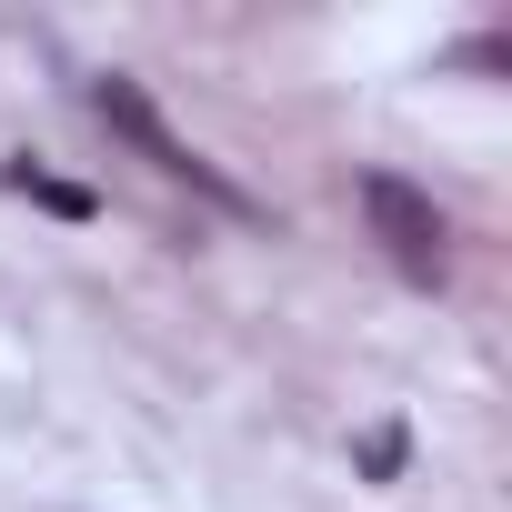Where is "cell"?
Wrapping results in <instances>:
<instances>
[{
    "label": "cell",
    "instance_id": "3957f363",
    "mask_svg": "<svg viewBox=\"0 0 512 512\" xmlns=\"http://www.w3.org/2000/svg\"><path fill=\"white\" fill-rule=\"evenodd\" d=\"M0 191H21V201H41V211H61V221H91V191H81V181H51V171H31V161L0 171Z\"/></svg>",
    "mask_w": 512,
    "mask_h": 512
},
{
    "label": "cell",
    "instance_id": "6da1fadb",
    "mask_svg": "<svg viewBox=\"0 0 512 512\" xmlns=\"http://www.w3.org/2000/svg\"><path fill=\"white\" fill-rule=\"evenodd\" d=\"M91 111H101V121H111V131H121V141L161 171V181H191V191H201L211 211H231V221H262V201H251L221 161H201V151H191V141L151 111V91H141V81H121V71H111V81H91Z\"/></svg>",
    "mask_w": 512,
    "mask_h": 512
},
{
    "label": "cell",
    "instance_id": "277c9868",
    "mask_svg": "<svg viewBox=\"0 0 512 512\" xmlns=\"http://www.w3.org/2000/svg\"><path fill=\"white\" fill-rule=\"evenodd\" d=\"M362 462H372V472L392 482V472H402V432H372V442H362Z\"/></svg>",
    "mask_w": 512,
    "mask_h": 512
},
{
    "label": "cell",
    "instance_id": "7a4b0ae2",
    "mask_svg": "<svg viewBox=\"0 0 512 512\" xmlns=\"http://www.w3.org/2000/svg\"><path fill=\"white\" fill-rule=\"evenodd\" d=\"M362 221H372V241H382V262L402 272V282H442L452 272V221L432 211V191L422 181H402V171H362Z\"/></svg>",
    "mask_w": 512,
    "mask_h": 512
}]
</instances>
